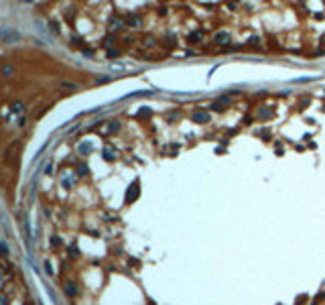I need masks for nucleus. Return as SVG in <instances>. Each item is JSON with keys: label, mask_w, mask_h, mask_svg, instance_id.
<instances>
[{"label": "nucleus", "mask_w": 325, "mask_h": 305, "mask_svg": "<svg viewBox=\"0 0 325 305\" xmlns=\"http://www.w3.org/2000/svg\"><path fill=\"white\" fill-rule=\"evenodd\" d=\"M136 195H138V183H132V189H128V197H126V199H128V202H132V199H136Z\"/></svg>", "instance_id": "f257e3e1"}, {"label": "nucleus", "mask_w": 325, "mask_h": 305, "mask_svg": "<svg viewBox=\"0 0 325 305\" xmlns=\"http://www.w3.org/2000/svg\"><path fill=\"white\" fill-rule=\"evenodd\" d=\"M228 39H230V35H228V33H223V31H222V33H217V37H216V43H226Z\"/></svg>", "instance_id": "f03ea898"}, {"label": "nucleus", "mask_w": 325, "mask_h": 305, "mask_svg": "<svg viewBox=\"0 0 325 305\" xmlns=\"http://www.w3.org/2000/svg\"><path fill=\"white\" fill-rule=\"evenodd\" d=\"M193 120H195V122H201V124H203V122L209 120V116H207V114H195V116H193Z\"/></svg>", "instance_id": "7ed1b4c3"}, {"label": "nucleus", "mask_w": 325, "mask_h": 305, "mask_svg": "<svg viewBox=\"0 0 325 305\" xmlns=\"http://www.w3.org/2000/svg\"><path fill=\"white\" fill-rule=\"evenodd\" d=\"M65 289H67V291L71 293V295H75V287H73L71 283H67V285H65Z\"/></svg>", "instance_id": "20e7f679"}, {"label": "nucleus", "mask_w": 325, "mask_h": 305, "mask_svg": "<svg viewBox=\"0 0 325 305\" xmlns=\"http://www.w3.org/2000/svg\"><path fill=\"white\" fill-rule=\"evenodd\" d=\"M12 73V65H4V75H10Z\"/></svg>", "instance_id": "39448f33"}, {"label": "nucleus", "mask_w": 325, "mask_h": 305, "mask_svg": "<svg viewBox=\"0 0 325 305\" xmlns=\"http://www.w3.org/2000/svg\"><path fill=\"white\" fill-rule=\"evenodd\" d=\"M12 110H14V112H20V110H22V104H16V102H14V104H12Z\"/></svg>", "instance_id": "423d86ee"}, {"label": "nucleus", "mask_w": 325, "mask_h": 305, "mask_svg": "<svg viewBox=\"0 0 325 305\" xmlns=\"http://www.w3.org/2000/svg\"><path fill=\"white\" fill-rule=\"evenodd\" d=\"M199 39H201V35H199V33H193L189 37V41H199Z\"/></svg>", "instance_id": "0eeeda50"}]
</instances>
